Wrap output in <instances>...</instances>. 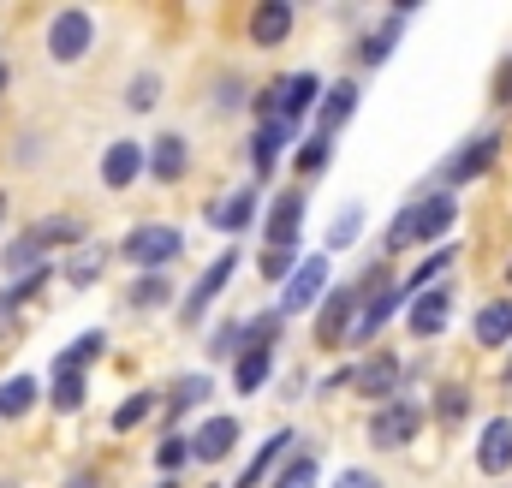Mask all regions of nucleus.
I'll return each mask as SVG.
<instances>
[{"label":"nucleus","mask_w":512,"mask_h":488,"mask_svg":"<svg viewBox=\"0 0 512 488\" xmlns=\"http://www.w3.org/2000/svg\"><path fill=\"white\" fill-rule=\"evenodd\" d=\"M387 286V262H376L364 280H352V286H334L322 304H316V346L322 352H334V346H346L352 340V322H358V310H364V298Z\"/></svg>","instance_id":"1"},{"label":"nucleus","mask_w":512,"mask_h":488,"mask_svg":"<svg viewBox=\"0 0 512 488\" xmlns=\"http://www.w3.org/2000/svg\"><path fill=\"white\" fill-rule=\"evenodd\" d=\"M120 256H126L131 268H143V274H161L167 262H179V256H185V233H179V227H167V221H143V227H131V233H126Z\"/></svg>","instance_id":"2"},{"label":"nucleus","mask_w":512,"mask_h":488,"mask_svg":"<svg viewBox=\"0 0 512 488\" xmlns=\"http://www.w3.org/2000/svg\"><path fill=\"white\" fill-rule=\"evenodd\" d=\"M90 48H96V18L84 6H66L48 18V60L54 66H78Z\"/></svg>","instance_id":"3"},{"label":"nucleus","mask_w":512,"mask_h":488,"mask_svg":"<svg viewBox=\"0 0 512 488\" xmlns=\"http://www.w3.org/2000/svg\"><path fill=\"white\" fill-rule=\"evenodd\" d=\"M417 429H423V405L399 393V399L376 405V417H370V447H376V453H399V447L417 441Z\"/></svg>","instance_id":"4"},{"label":"nucleus","mask_w":512,"mask_h":488,"mask_svg":"<svg viewBox=\"0 0 512 488\" xmlns=\"http://www.w3.org/2000/svg\"><path fill=\"white\" fill-rule=\"evenodd\" d=\"M233 274H239V244H227V250L197 274V286L179 298V316H185V322H203V316H209V304L227 292V280H233Z\"/></svg>","instance_id":"5"},{"label":"nucleus","mask_w":512,"mask_h":488,"mask_svg":"<svg viewBox=\"0 0 512 488\" xmlns=\"http://www.w3.org/2000/svg\"><path fill=\"white\" fill-rule=\"evenodd\" d=\"M495 161H501V131H477V137H471V143H465L447 167H441V185H447V191H459V185L483 179Z\"/></svg>","instance_id":"6"},{"label":"nucleus","mask_w":512,"mask_h":488,"mask_svg":"<svg viewBox=\"0 0 512 488\" xmlns=\"http://www.w3.org/2000/svg\"><path fill=\"white\" fill-rule=\"evenodd\" d=\"M143 173H149V143L114 137V143L102 149V185H108V191H131Z\"/></svg>","instance_id":"7"},{"label":"nucleus","mask_w":512,"mask_h":488,"mask_svg":"<svg viewBox=\"0 0 512 488\" xmlns=\"http://www.w3.org/2000/svg\"><path fill=\"white\" fill-rule=\"evenodd\" d=\"M322 292H328V256H304L298 274H292L286 292H280V316H304V310H316Z\"/></svg>","instance_id":"8"},{"label":"nucleus","mask_w":512,"mask_h":488,"mask_svg":"<svg viewBox=\"0 0 512 488\" xmlns=\"http://www.w3.org/2000/svg\"><path fill=\"white\" fill-rule=\"evenodd\" d=\"M447 322H453V286H429L423 298L405 304V328H411V340H441Z\"/></svg>","instance_id":"9"},{"label":"nucleus","mask_w":512,"mask_h":488,"mask_svg":"<svg viewBox=\"0 0 512 488\" xmlns=\"http://www.w3.org/2000/svg\"><path fill=\"white\" fill-rule=\"evenodd\" d=\"M268 250H298V233H304V185H286L274 203H268Z\"/></svg>","instance_id":"10"},{"label":"nucleus","mask_w":512,"mask_h":488,"mask_svg":"<svg viewBox=\"0 0 512 488\" xmlns=\"http://www.w3.org/2000/svg\"><path fill=\"white\" fill-rule=\"evenodd\" d=\"M239 435H245V423L227 417V411H215V417L197 423V435H191V459H197V465H221V459L239 447Z\"/></svg>","instance_id":"11"},{"label":"nucleus","mask_w":512,"mask_h":488,"mask_svg":"<svg viewBox=\"0 0 512 488\" xmlns=\"http://www.w3.org/2000/svg\"><path fill=\"white\" fill-rule=\"evenodd\" d=\"M405 304H411V298H405V292H399L393 280H387V286H376V292L364 298V310H358V322H352V340H346V346H370V340L382 334L387 322H393V316L405 310Z\"/></svg>","instance_id":"12"},{"label":"nucleus","mask_w":512,"mask_h":488,"mask_svg":"<svg viewBox=\"0 0 512 488\" xmlns=\"http://www.w3.org/2000/svg\"><path fill=\"white\" fill-rule=\"evenodd\" d=\"M399 381H405V364H399L393 352H370V358L358 364V375H352V387H358L364 399H376V405L399 399Z\"/></svg>","instance_id":"13"},{"label":"nucleus","mask_w":512,"mask_h":488,"mask_svg":"<svg viewBox=\"0 0 512 488\" xmlns=\"http://www.w3.org/2000/svg\"><path fill=\"white\" fill-rule=\"evenodd\" d=\"M453 221H459V197H453V191L417 197V239H411V250H417V244H441L453 233Z\"/></svg>","instance_id":"14"},{"label":"nucleus","mask_w":512,"mask_h":488,"mask_svg":"<svg viewBox=\"0 0 512 488\" xmlns=\"http://www.w3.org/2000/svg\"><path fill=\"white\" fill-rule=\"evenodd\" d=\"M292 143H298V125H286V120H262V125H256V137H251V167H256V179H268Z\"/></svg>","instance_id":"15"},{"label":"nucleus","mask_w":512,"mask_h":488,"mask_svg":"<svg viewBox=\"0 0 512 488\" xmlns=\"http://www.w3.org/2000/svg\"><path fill=\"white\" fill-rule=\"evenodd\" d=\"M191 173V143L179 137V131H161L155 143H149V179H161V185H179Z\"/></svg>","instance_id":"16"},{"label":"nucleus","mask_w":512,"mask_h":488,"mask_svg":"<svg viewBox=\"0 0 512 488\" xmlns=\"http://www.w3.org/2000/svg\"><path fill=\"white\" fill-rule=\"evenodd\" d=\"M477 471L483 477H507L512 471V417L483 423V435H477Z\"/></svg>","instance_id":"17"},{"label":"nucleus","mask_w":512,"mask_h":488,"mask_svg":"<svg viewBox=\"0 0 512 488\" xmlns=\"http://www.w3.org/2000/svg\"><path fill=\"white\" fill-rule=\"evenodd\" d=\"M292 24H298L292 0H256V12H251V42H256V48H280V42L292 36Z\"/></svg>","instance_id":"18"},{"label":"nucleus","mask_w":512,"mask_h":488,"mask_svg":"<svg viewBox=\"0 0 512 488\" xmlns=\"http://www.w3.org/2000/svg\"><path fill=\"white\" fill-rule=\"evenodd\" d=\"M352 114H358V78H340V84H328V90H322V102H316V131H322V137H334Z\"/></svg>","instance_id":"19"},{"label":"nucleus","mask_w":512,"mask_h":488,"mask_svg":"<svg viewBox=\"0 0 512 488\" xmlns=\"http://www.w3.org/2000/svg\"><path fill=\"white\" fill-rule=\"evenodd\" d=\"M316 102H322V78H316V72H292V78H280V120L286 125H298Z\"/></svg>","instance_id":"20"},{"label":"nucleus","mask_w":512,"mask_h":488,"mask_svg":"<svg viewBox=\"0 0 512 488\" xmlns=\"http://www.w3.org/2000/svg\"><path fill=\"white\" fill-rule=\"evenodd\" d=\"M286 453H292V429H274V435L256 447V459L245 465V477H239L233 488H262V483H274V465H280Z\"/></svg>","instance_id":"21"},{"label":"nucleus","mask_w":512,"mask_h":488,"mask_svg":"<svg viewBox=\"0 0 512 488\" xmlns=\"http://www.w3.org/2000/svg\"><path fill=\"white\" fill-rule=\"evenodd\" d=\"M102 352H108V334H102V328H90V334H78V340H72L66 352H54L48 375H84V369L96 364Z\"/></svg>","instance_id":"22"},{"label":"nucleus","mask_w":512,"mask_h":488,"mask_svg":"<svg viewBox=\"0 0 512 488\" xmlns=\"http://www.w3.org/2000/svg\"><path fill=\"white\" fill-rule=\"evenodd\" d=\"M471 334H477V346H512V298H489L483 310H477V322H471Z\"/></svg>","instance_id":"23"},{"label":"nucleus","mask_w":512,"mask_h":488,"mask_svg":"<svg viewBox=\"0 0 512 488\" xmlns=\"http://www.w3.org/2000/svg\"><path fill=\"white\" fill-rule=\"evenodd\" d=\"M453 262H459V244H441V250H429V256H423V262H417V268L399 280V292H405V298H423V292H429V286H435V280L453 268Z\"/></svg>","instance_id":"24"},{"label":"nucleus","mask_w":512,"mask_h":488,"mask_svg":"<svg viewBox=\"0 0 512 488\" xmlns=\"http://www.w3.org/2000/svg\"><path fill=\"white\" fill-rule=\"evenodd\" d=\"M256 197H262L256 185H245V191H233V203H215V209H209V221H215V227H221L227 239H239V233H245V227L256 221Z\"/></svg>","instance_id":"25"},{"label":"nucleus","mask_w":512,"mask_h":488,"mask_svg":"<svg viewBox=\"0 0 512 488\" xmlns=\"http://www.w3.org/2000/svg\"><path fill=\"white\" fill-rule=\"evenodd\" d=\"M209 393H215V381H209V375H179V381H173V393H167V429H179V423H185V411H191V405H203Z\"/></svg>","instance_id":"26"},{"label":"nucleus","mask_w":512,"mask_h":488,"mask_svg":"<svg viewBox=\"0 0 512 488\" xmlns=\"http://www.w3.org/2000/svg\"><path fill=\"white\" fill-rule=\"evenodd\" d=\"M36 399H42V381L36 375H6L0 381V423H18Z\"/></svg>","instance_id":"27"},{"label":"nucleus","mask_w":512,"mask_h":488,"mask_svg":"<svg viewBox=\"0 0 512 488\" xmlns=\"http://www.w3.org/2000/svg\"><path fill=\"white\" fill-rule=\"evenodd\" d=\"M268 375H274V352H262V346H245V352L233 358V387H239V393H262Z\"/></svg>","instance_id":"28"},{"label":"nucleus","mask_w":512,"mask_h":488,"mask_svg":"<svg viewBox=\"0 0 512 488\" xmlns=\"http://www.w3.org/2000/svg\"><path fill=\"white\" fill-rule=\"evenodd\" d=\"M399 30H405V12H393L382 30H370V36H358V66H387V54H393V42H399Z\"/></svg>","instance_id":"29"},{"label":"nucleus","mask_w":512,"mask_h":488,"mask_svg":"<svg viewBox=\"0 0 512 488\" xmlns=\"http://www.w3.org/2000/svg\"><path fill=\"white\" fill-rule=\"evenodd\" d=\"M0 268H6L12 280H24V274H36V268H48V250H42V244H36L30 233H24V239H12L6 250H0Z\"/></svg>","instance_id":"30"},{"label":"nucleus","mask_w":512,"mask_h":488,"mask_svg":"<svg viewBox=\"0 0 512 488\" xmlns=\"http://www.w3.org/2000/svg\"><path fill=\"white\" fill-rule=\"evenodd\" d=\"M102 268H108V250H102V244H78V250L66 256L60 280H72V286H90V280H102Z\"/></svg>","instance_id":"31"},{"label":"nucleus","mask_w":512,"mask_h":488,"mask_svg":"<svg viewBox=\"0 0 512 488\" xmlns=\"http://www.w3.org/2000/svg\"><path fill=\"white\" fill-rule=\"evenodd\" d=\"M30 239L42 244V250H54V244H90V233H84L72 215H48V221H36V227H30Z\"/></svg>","instance_id":"32"},{"label":"nucleus","mask_w":512,"mask_h":488,"mask_svg":"<svg viewBox=\"0 0 512 488\" xmlns=\"http://www.w3.org/2000/svg\"><path fill=\"white\" fill-rule=\"evenodd\" d=\"M328 161H334V137H322V131H310V137L298 143V155H292L298 179H316V173H322Z\"/></svg>","instance_id":"33"},{"label":"nucleus","mask_w":512,"mask_h":488,"mask_svg":"<svg viewBox=\"0 0 512 488\" xmlns=\"http://www.w3.org/2000/svg\"><path fill=\"white\" fill-rule=\"evenodd\" d=\"M435 417H441L447 429L465 423V417H471V387H465V381H441V387H435Z\"/></svg>","instance_id":"34"},{"label":"nucleus","mask_w":512,"mask_h":488,"mask_svg":"<svg viewBox=\"0 0 512 488\" xmlns=\"http://www.w3.org/2000/svg\"><path fill=\"white\" fill-rule=\"evenodd\" d=\"M173 304V280L167 274H137L131 280V310H161Z\"/></svg>","instance_id":"35"},{"label":"nucleus","mask_w":512,"mask_h":488,"mask_svg":"<svg viewBox=\"0 0 512 488\" xmlns=\"http://www.w3.org/2000/svg\"><path fill=\"white\" fill-rule=\"evenodd\" d=\"M54 387H48V399H54V411H84V399H90V375H48Z\"/></svg>","instance_id":"36"},{"label":"nucleus","mask_w":512,"mask_h":488,"mask_svg":"<svg viewBox=\"0 0 512 488\" xmlns=\"http://www.w3.org/2000/svg\"><path fill=\"white\" fill-rule=\"evenodd\" d=\"M155 399H161V393H149V387L126 393V399L114 405V435H131V429H137V423H143V417L155 411Z\"/></svg>","instance_id":"37"},{"label":"nucleus","mask_w":512,"mask_h":488,"mask_svg":"<svg viewBox=\"0 0 512 488\" xmlns=\"http://www.w3.org/2000/svg\"><path fill=\"white\" fill-rule=\"evenodd\" d=\"M364 233V203H346L340 215H334V227H328V250H352Z\"/></svg>","instance_id":"38"},{"label":"nucleus","mask_w":512,"mask_h":488,"mask_svg":"<svg viewBox=\"0 0 512 488\" xmlns=\"http://www.w3.org/2000/svg\"><path fill=\"white\" fill-rule=\"evenodd\" d=\"M268 488H316V453H292Z\"/></svg>","instance_id":"39"},{"label":"nucleus","mask_w":512,"mask_h":488,"mask_svg":"<svg viewBox=\"0 0 512 488\" xmlns=\"http://www.w3.org/2000/svg\"><path fill=\"white\" fill-rule=\"evenodd\" d=\"M280 328H286V316H280V310H262V316H251V322H245V346H262V352H274Z\"/></svg>","instance_id":"40"},{"label":"nucleus","mask_w":512,"mask_h":488,"mask_svg":"<svg viewBox=\"0 0 512 488\" xmlns=\"http://www.w3.org/2000/svg\"><path fill=\"white\" fill-rule=\"evenodd\" d=\"M411 239H417V203H405L393 221H387V256H399V250H411Z\"/></svg>","instance_id":"41"},{"label":"nucleus","mask_w":512,"mask_h":488,"mask_svg":"<svg viewBox=\"0 0 512 488\" xmlns=\"http://www.w3.org/2000/svg\"><path fill=\"white\" fill-rule=\"evenodd\" d=\"M256 268H262V280H268V286H274V280L286 286V280L298 274V250H262V262H256Z\"/></svg>","instance_id":"42"},{"label":"nucleus","mask_w":512,"mask_h":488,"mask_svg":"<svg viewBox=\"0 0 512 488\" xmlns=\"http://www.w3.org/2000/svg\"><path fill=\"white\" fill-rule=\"evenodd\" d=\"M155 102H161V78H155V72L131 78V90H126V108H131V114H149Z\"/></svg>","instance_id":"43"},{"label":"nucleus","mask_w":512,"mask_h":488,"mask_svg":"<svg viewBox=\"0 0 512 488\" xmlns=\"http://www.w3.org/2000/svg\"><path fill=\"white\" fill-rule=\"evenodd\" d=\"M155 465H161L167 477H173V471H185V465H191V441H185V435H167V441L155 447Z\"/></svg>","instance_id":"44"},{"label":"nucleus","mask_w":512,"mask_h":488,"mask_svg":"<svg viewBox=\"0 0 512 488\" xmlns=\"http://www.w3.org/2000/svg\"><path fill=\"white\" fill-rule=\"evenodd\" d=\"M245 352V322H227V328H215V340H209V358H239Z\"/></svg>","instance_id":"45"},{"label":"nucleus","mask_w":512,"mask_h":488,"mask_svg":"<svg viewBox=\"0 0 512 488\" xmlns=\"http://www.w3.org/2000/svg\"><path fill=\"white\" fill-rule=\"evenodd\" d=\"M334 488H382V477H376V471H364V465H352V471H340V477H334Z\"/></svg>","instance_id":"46"},{"label":"nucleus","mask_w":512,"mask_h":488,"mask_svg":"<svg viewBox=\"0 0 512 488\" xmlns=\"http://www.w3.org/2000/svg\"><path fill=\"white\" fill-rule=\"evenodd\" d=\"M495 108H512V54L495 66Z\"/></svg>","instance_id":"47"},{"label":"nucleus","mask_w":512,"mask_h":488,"mask_svg":"<svg viewBox=\"0 0 512 488\" xmlns=\"http://www.w3.org/2000/svg\"><path fill=\"white\" fill-rule=\"evenodd\" d=\"M221 108H245V84H239V78L221 84Z\"/></svg>","instance_id":"48"},{"label":"nucleus","mask_w":512,"mask_h":488,"mask_svg":"<svg viewBox=\"0 0 512 488\" xmlns=\"http://www.w3.org/2000/svg\"><path fill=\"white\" fill-rule=\"evenodd\" d=\"M501 387H507V393H512V358H507V369H501Z\"/></svg>","instance_id":"49"},{"label":"nucleus","mask_w":512,"mask_h":488,"mask_svg":"<svg viewBox=\"0 0 512 488\" xmlns=\"http://www.w3.org/2000/svg\"><path fill=\"white\" fill-rule=\"evenodd\" d=\"M72 488H96V471H90V477H78V483H72Z\"/></svg>","instance_id":"50"},{"label":"nucleus","mask_w":512,"mask_h":488,"mask_svg":"<svg viewBox=\"0 0 512 488\" xmlns=\"http://www.w3.org/2000/svg\"><path fill=\"white\" fill-rule=\"evenodd\" d=\"M6 209H12V203H6V191H0V227H6Z\"/></svg>","instance_id":"51"},{"label":"nucleus","mask_w":512,"mask_h":488,"mask_svg":"<svg viewBox=\"0 0 512 488\" xmlns=\"http://www.w3.org/2000/svg\"><path fill=\"white\" fill-rule=\"evenodd\" d=\"M155 488H179V477H161V483H155Z\"/></svg>","instance_id":"52"},{"label":"nucleus","mask_w":512,"mask_h":488,"mask_svg":"<svg viewBox=\"0 0 512 488\" xmlns=\"http://www.w3.org/2000/svg\"><path fill=\"white\" fill-rule=\"evenodd\" d=\"M0 90H6V66H0Z\"/></svg>","instance_id":"53"},{"label":"nucleus","mask_w":512,"mask_h":488,"mask_svg":"<svg viewBox=\"0 0 512 488\" xmlns=\"http://www.w3.org/2000/svg\"><path fill=\"white\" fill-rule=\"evenodd\" d=\"M507 286H512V262H507Z\"/></svg>","instance_id":"54"},{"label":"nucleus","mask_w":512,"mask_h":488,"mask_svg":"<svg viewBox=\"0 0 512 488\" xmlns=\"http://www.w3.org/2000/svg\"><path fill=\"white\" fill-rule=\"evenodd\" d=\"M209 488H221V483H209Z\"/></svg>","instance_id":"55"}]
</instances>
